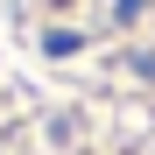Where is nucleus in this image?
I'll return each mask as SVG.
<instances>
[{"mask_svg": "<svg viewBox=\"0 0 155 155\" xmlns=\"http://www.w3.org/2000/svg\"><path fill=\"white\" fill-rule=\"evenodd\" d=\"M120 14H141V0H120Z\"/></svg>", "mask_w": 155, "mask_h": 155, "instance_id": "1", "label": "nucleus"}]
</instances>
